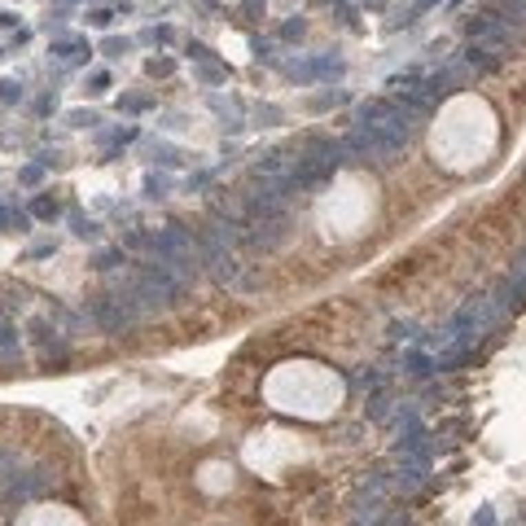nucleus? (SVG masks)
<instances>
[{"label": "nucleus", "mask_w": 526, "mask_h": 526, "mask_svg": "<svg viewBox=\"0 0 526 526\" xmlns=\"http://www.w3.org/2000/svg\"><path fill=\"white\" fill-rule=\"evenodd\" d=\"M27 215H31V220H49V224H53L57 215H62V202H57V198H49V193H35Z\"/></svg>", "instance_id": "6"}, {"label": "nucleus", "mask_w": 526, "mask_h": 526, "mask_svg": "<svg viewBox=\"0 0 526 526\" xmlns=\"http://www.w3.org/2000/svg\"><path fill=\"white\" fill-rule=\"evenodd\" d=\"M403 368H408L412 377H430V373H439V364L430 360L425 351H408V355H403Z\"/></svg>", "instance_id": "9"}, {"label": "nucleus", "mask_w": 526, "mask_h": 526, "mask_svg": "<svg viewBox=\"0 0 526 526\" xmlns=\"http://www.w3.org/2000/svg\"><path fill=\"white\" fill-rule=\"evenodd\" d=\"M110 22H114V14H110V9H92V27H110Z\"/></svg>", "instance_id": "24"}, {"label": "nucleus", "mask_w": 526, "mask_h": 526, "mask_svg": "<svg viewBox=\"0 0 526 526\" xmlns=\"http://www.w3.org/2000/svg\"><path fill=\"white\" fill-rule=\"evenodd\" d=\"M0 101H22V83L5 79V83H0Z\"/></svg>", "instance_id": "17"}, {"label": "nucleus", "mask_w": 526, "mask_h": 526, "mask_svg": "<svg viewBox=\"0 0 526 526\" xmlns=\"http://www.w3.org/2000/svg\"><path fill=\"white\" fill-rule=\"evenodd\" d=\"M492 14H509V18H505L509 27H522V31H526V0H496Z\"/></svg>", "instance_id": "8"}, {"label": "nucleus", "mask_w": 526, "mask_h": 526, "mask_svg": "<svg viewBox=\"0 0 526 526\" xmlns=\"http://www.w3.org/2000/svg\"><path fill=\"white\" fill-rule=\"evenodd\" d=\"M386 412H390V399H386V394H373V399H368V417H373V421H381Z\"/></svg>", "instance_id": "15"}, {"label": "nucleus", "mask_w": 526, "mask_h": 526, "mask_svg": "<svg viewBox=\"0 0 526 526\" xmlns=\"http://www.w3.org/2000/svg\"><path fill=\"white\" fill-rule=\"evenodd\" d=\"M118 263H127V255H123V246H110V250H101V255L92 259V268H97V272H114Z\"/></svg>", "instance_id": "11"}, {"label": "nucleus", "mask_w": 526, "mask_h": 526, "mask_svg": "<svg viewBox=\"0 0 526 526\" xmlns=\"http://www.w3.org/2000/svg\"><path fill=\"white\" fill-rule=\"evenodd\" d=\"M198 79H202V83H215V79H224V70H215V66H207V70H198Z\"/></svg>", "instance_id": "27"}, {"label": "nucleus", "mask_w": 526, "mask_h": 526, "mask_svg": "<svg viewBox=\"0 0 526 526\" xmlns=\"http://www.w3.org/2000/svg\"><path fill=\"white\" fill-rule=\"evenodd\" d=\"M368 5H381V0H368Z\"/></svg>", "instance_id": "32"}, {"label": "nucleus", "mask_w": 526, "mask_h": 526, "mask_svg": "<svg viewBox=\"0 0 526 526\" xmlns=\"http://www.w3.org/2000/svg\"><path fill=\"white\" fill-rule=\"evenodd\" d=\"M149 105H154V97H123V101H118V110L136 114V110H149Z\"/></svg>", "instance_id": "19"}, {"label": "nucleus", "mask_w": 526, "mask_h": 526, "mask_svg": "<svg viewBox=\"0 0 526 526\" xmlns=\"http://www.w3.org/2000/svg\"><path fill=\"white\" fill-rule=\"evenodd\" d=\"M474 526H496V513L492 509H478L474 513Z\"/></svg>", "instance_id": "26"}, {"label": "nucleus", "mask_w": 526, "mask_h": 526, "mask_svg": "<svg viewBox=\"0 0 526 526\" xmlns=\"http://www.w3.org/2000/svg\"><path fill=\"white\" fill-rule=\"evenodd\" d=\"M110 88V70H92L88 75V92H105Z\"/></svg>", "instance_id": "18"}, {"label": "nucleus", "mask_w": 526, "mask_h": 526, "mask_svg": "<svg viewBox=\"0 0 526 526\" xmlns=\"http://www.w3.org/2000/svg\"><path fill=\"white\" fill-rule=\"evenodd\" d=\"M430 5H439V0H417V9H430Z\"/></svg>", "instance_id": "31"}, {"label": "nucleus", "mask_w": 526, "mask_h": 526, "mask_svg": "<svg viewBox=\"0 0 526 526\" xmlns=\"http://www.w3.org/2000/svg\"><path fill=\"white\" fill-rule=\"evenodd\" d=\"M0 355H18V329L0 325Z\"/></svg>", "instance_id": "12"}, {"label": "nucleus", "mask_w": 526, "mask_h": 526, "mask_svg": "<svg viewBox=\"0 0 526 526\" xmlns=\"http://www.w3.org/2000/svg\"><path fill=\"white\" fill-rule=\"evenodd\" d=\"M303 31H307V22L294 18V22H285V27H281V40H303Z\"/></svg>", "instance_id": "16"}, {"label": "nucleus", "mask_w": 526, "mask_h": 526, "mask_svg": "<svg viewBox=\"0 0 526 526\" xmlns=\"http://www.w3.org/2000/svg\"><path fill=\"white\" fill-rule=\"evenodd\" d=\"M40 176H44L40 162H31V167H22V171H18V180H22V185H40Z\"/></svg>", "instance_id": "21"}, {"label": "nucleus", "mask_w": 526, "mask_h": 526, "mask_svg": "<svg viewBox=\"0 0 526 526\" xmlns=\"http://www.w3.org/2000/svg\"><path fill=\"white\" fill-rule=\"evenodd\" d=\"M465 66H478V70H500V57L492 53V49H483V44H470V49H465Z\"/></svg>", "instance_id": "7"}, {"label": "nucleus", "mask_w": 526, "mask_h": 526, "mask_svg": "<svg viewBox=\"0 0 526 526\" xmlns=\"http://www.w3.org/2000/svg\"><path fill=\"white\" fill-rule=\"evenodd\" d=\"M14 22H18V18L9 14V9H0V27H14Z\"/></svg>", "instance_id": "30"}, {"label": "nucleus", "mask_w": 526, "mask_h": 526, "mask_svg": "<svg viewBox=\"0 0 526 526\" xmlns=\"http://www.w3.org/2000/svg\"><path fill=\"white\" fill-rule=\"evenodd\" d=\"M145 70H149L154 79H162V75H171V70H176V62H171V57H149Z\"/></svg>", "instance_id": "13"}, {"label": "nucleus", "mask_w": 526, "mask_h": 526, "mask_svg": "<svg viewBox=\"0 0 526 526\" xmlns=\"http://www.w3.org/2000/svg\"><path fill=\"white\" fill-rule=\"evenodd\" d=\"M390 333H394V338H412L417 329H412V325H399V320H394V325H390Z\"/></svg>", "instance_id": "28"}, {"label": "nucleus", "mask_w": 526, "mask_h": 526, "mask_svg": "<svg viewBox=\"0 0 526 526\" xmlns=\"http://www.w3.org/2000/svg\"><path fill=\"white\" fill-rule=\"evenodd\" d=\"M394 110H399L394 101H360V105H355V123H360V127H381Z\"/></svg>", "instance_id": "4"}, {"label": "nucleus", "mask_w": 526, "mask_h": 526, "mask_svg": "<svg viewBox=\"0 0 526 526\" xmlns=\"http://www.w3.org/2000/svg\"><path fill=\"white\" fill-rule=\"evenodd\" d=\"M145 189H149V198H167V180H162V176H149Z\"/></svg>", "instance_id": "22"}, {"label": "nucleus", "mask_w": 526, "mask_h": 526, "mask_svg": "<svg viewBox=\"0 0 526 526\" xmlns=\"http://www.w3.org/2000/svg\"><path fill=\"white\" fill-rule=\"evenodd\" d=\"M189 57H193V62H211V49H207V44H189V49H185Z\"/></svg>", "instance_id": "25"}, {"label": "nucleus", "mask_w": 526, "mask_h": 526, "mask_svg": "<svg viewBox=\"0 0 526 526\" xmlns=\"http://www.w3.org/2000/svg\"><path fill=\"white\" fill-rule=\"evenodd\" d=\"M53 105H57L53 97H40V101H35V110H40V114H53Z\"/></svg>", "instance_id": "29"}, {"label": "nucleus", "mask_w": 526, "mask_h": 526, "mask_svg": "<svg viewBox=\"0 0 526 526\" xmlns=\"http://www.w3.org/2000/svg\"><path fill=\"white\" fill-rule=\"evenodd\" d=\"M70 229H75V237H83V242H97V237H101V224L97 220H88V215H70Z\"/></svg>", "instance_id": "10"}, {"label": "nucleus", "mask_w": 526, "mask_h": 526, "mask_svg": "<svg viewBox=\"0 0 526 526\" xmlns=\"http://www.w3.org/2000/svg\"><path fill=\"white\" fill-rule=\"evenodd\" d=\"M88 316L97 320V325H101L105 333H127L132 325H136V316H132L114 294H97V298L88 303Z\"/></svg>", "instance_id": "3"}, {"label": "nucleus", "mask_w": 526, "mask_h": 526, "mask_svg": "<svg viewBox=\"0 0 526 526\" xmlns=\"http://www.w3.org/2000/svg\"><path fill=\"white\" fill-rule=\"evenodd\" d=\"M44 492H49V470H18L0 483V496L14 500V505H27V500L44 496Z\"/></svg>", "instance_id": "2"}, {"label": "nucleus", "mask_w": 526, "mask_h": 526, "mask_svg": "<svg viewBox=\"0 0 526 526\" xmlns=\"http://www.w3.org/2000/svg\"><path fill=\"white\" fill-rule=\"evenodd\" d=\"M145 40L149 44H167L171 40V27H154V31H145Z\"/></svg>", "instance_id": "23"}, {"label": "nucleus", "mask_w": 526, "mask_h": 526, "mask_svg": "<svg viewBox=\"0 0 526 526\" xmlns=\"http://www.w3.org/2000/svg\"><path fill=\"white\" fill-rule=\"evenodd\" d=\"M70 123H75V127H92V123H101V118L92 110H70Z\"/></svg>", "instance_id": "20"}, {"label": "nucleus", "mask_w": 526, "mask_h": 526, "mask_svg": "<svg viewBox=\"0 0 526 526\" xmlns=\"http://www.w3.org/2000/svg\"><path fill=\"white\" fill-rule=\"evenodd\" d=\"M132 49V40H118V35H110V40H101V53L105 57H123Z\"/></svg>", "instance_id": "14"}, {"label": "nucleus", "mask_w": 526, "mask_h": 526, "mask_svg": "<svg viewBox=\"0 0 526 526\" xmlns=\"http://www.w3.org/2000/svg\"><path fill=\"white\" fill-rule=\"evenodd\" d=\"M346 158H342V140H329V136H307L298 145V167L290 176V189H320L325 180H333Z\"/></svg>", "instance_id": "1"}, {"label": "nucleus", "mask_w": 526, "mask_h": 526, "mask_svg": "<svg viewBox=\"0 0 526 526\" xmlns=\"http://www.w3.org/2000/svg\"><path fill=\"white\" fill-rule=\"evenodd\" d=\"M53 57H57V62H66V66L88 62V44H83V40H53Z\"/></svg>", "instance_id": "5"}]
</instances>
